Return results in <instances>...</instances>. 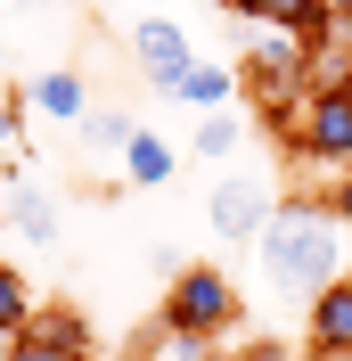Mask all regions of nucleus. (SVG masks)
<instances>
[{
  "label": "nucleus",
  "mask_w": 352,
  "mask_h": 361,
  "mask_svg": "<svg viewBox=\"0 0 352 361\" xmlns=\"http://www.w3.org/2000/svg\"><path fill=\"white\" fill-rule=\"evenodd\" d=\"M344 255H352V230L336 222L328 197H279V214L263 222V238H254V263H263V279L279 295H328L336 279H344Z\"/></svg>",
  "instance_id": "1"
},
{
  "label": "nucleus",
  "mask_w": 352,
  "mask_h": 361,
  "mask_svg": "<svg viewBox=\"0 0 352 361\" xmlns=\"http://www.w3.org/2000/svg\"><path fill=\"white\" fill-rule=\"evenodd\" d=\"M164 329L205 337V345H213L221 329H238V288H230V271H213V263H180L172 288H164Z\"/></svg>",
  "instance_id": "2"
},
{
  "label": "nucleus",
  "mask_w": 352,
  "mask_h": 361,
  "mask_svg": "<svg viewBox=\"0 0 352 361\" xmlns=\"http://www.w3.org/2000/svg\"><path fill=\"white\" fill-rule=\"evenodd\" d=\"M270 132L295 140V157H303V164H336V173H352V107H344V90H336V82H320L303 107L287 115V123H270Z\"/></svg>",
  "instance_id": "3"
},
{
  "label": "nucleus",
  "mask_w": 352,
  "mask_h": 361,
  "mask_svg": "<svg viewBox=\"0 0 352 361\" xmlns=\"http://www.w3.org/2000/svg\"><path fill=\"white\" fill-rule=\"evenodd\" d=\"M279 214V197H270V180L263 173H230L213 180V197H205V222H213V238H263V222Z\"/></svg>",
  "instance_id": "4"
},
{
  "label": "nucleus",
  "mask_w": 352,
  "mask_h": 361,
  "mask_svg": "<svg viewBox=\"0 0 352 361\" xmlns=\"http://www.w3.org/2000/svg\"><path fill=\"white\" fill-rule=\"evenodd\" d=\"M132 58H139V74H148V90H164V99L197 74V49H189V33H180L172 17H148V25H139V33H132Z\"/></svg>",
  "instance_id": "5"
},
{
  "label": "nucleus",
  "mask_w": 352,
  "mask_h": 361,
  "mask_svg": "<svg viewBox=\"0 0 352 361\" xmlns=\"http://www.w3.org/2000/svg\"><path fill=\"white\" fill-rule=\"evenodd\" d=\"M8 361H90L82 312H74V304H42V312H33V329L8 345Z\"/></svg>",
  "instance_id": "6"
},
{
  "label": "nucleus",
  "mask_w": 352,
  "mask_h": 361,
  "mask_svg": "<svg viewBox=\"0 0 352 361\" xmlns=\"http://www.w3.org/2000/svg\"><path fill=\"white\" fill-rule=\"evenodd\" d=\"M311 353L320 361H352V271L328 295H311Z\"/></svg>",
  "instance_id": "7"
},
{
  "label": "nucleus",
  "mask_w": 352,
  "mask_h": 361,
  "mask_svg": "<svg viewBox=\"0 0 352 361\" xmlns=\"http://www.w3.org/2000/svg\"><path fill=\"white\" fill-rule=\"evenodd\" d=\"M180 173V148L164 132H132V148H123V180L132 189H164V180Z\"/></svg>",
  "instance_id": "8"
},
{
  "label": "nucleus",
  "mask_w": 352,
  "mask_h": 361,
  "mask_svg": "<svg viewBox=\"0 0 352 361\" xmlns=\"http://www.w3.org/2000/svg\"><path fill=\"white\" fill-rule=\"evenodd\" d=\"M25 99H33V107H42L49 123H74V132H82V115H90V90H82V74H66V66H58V74H42V82L25 90Z\"/></svg>",
  "instance_id": "9"
},
{
  "label": "nucleus",
  "mask_w": 352,
  "mask_h": 361,
  "mask_svg": "<svg viewBox=\"0 0 352 361\" xmlns=\"http://www.w3.org/2000/svg\"><path fill=\"white\" fill-rule=\"evenodd\" d=\"M180 107H205V115H230V99H238V66H205L197 58V74L172 90Z\"/></svg>",
  "instance_id": "10"
},
{
  "label": "nucleus",
  "mask_w": 352,
  "mask_h": 361,
  "mask_svg": "<svg viewBox=\"0 0 352 361\" xmlns=\"http://www.w3.org/2000/svg\"><path fill=\"white\" fill-rule=\"evenodd\" d=\"M8 222H17L25 247H58V205L42 189H8Z\"/></svg>",
  "instance_id": "11"
},
{
  "label": "nucleus",
  "mask_w": 352,
  "mask_h": 361,
  "mask_svg": "<svg viewBox=\"0 0 352 361\" xmlns=\"http://www.w3.org/2000/svg\"><path fill=\"white\" fill-rule=\"evenodd\" d=\"M82 148L90 157H123V148H132V115L123 107H90L82 115Z\"/></svg>",
  "instance_id": "12"
},
{
  "label": "nucleus",
  "mask_w": 352,
  "mask_h": 361,
  "mask_svg": "<svg viewBox=\"0 0 352 361\" xmlns=\"http://www.w3.org/2000/svg\"><path fill=\"white\" fill-rule=\"evenodd\" d=\"M33 312H42V304H33V288L17 279V263H0V337H25Z\"/></svg>",
  "instance_id": "13"
},
{
  "label": "nucleus",
  "mask_w": 352,
  "mask_h": 361,
  "mask_svg": "<svg viewBox=\"0 0 352 361\" xmlns=\"http://www.w3.org/2000/svg\"><path fill=\"white\" fill-rule=\"evenodd\" d=\"M238 140H246V123H238V115H205V123H197V148H189V157H230Z\"/></svg>",
  "instance_id": "14"
},
{
  "label": "nucleus",
  "mask_w": 352,
  "mask_h": 361,
  "mask_svg": "<svg viewBox=\"0 0 352 361\" xmlns=\"http://www.w3.org/2000/svg\"><path fill=\"white\" fill-rule=\"evenodd\" d=\"M238 361H295L279 337H254V345H238Z\"/></svg>",
  "instance_id": "15"
},
{
  "label": "nucleus",
  "mask_w": 352,
  "mask_h": 361,
  "mask_svg": "<svg viewBox=\"0 0 352 361\" xmlns=\"http://www.w3.org/2000/svg\"><path fill=\"white\" fill-rule=\"evenodd\" d=\"M328 205H336V222L352 230V173H336V189H328Z\"/></svg>",
  "instance_id": "16"
},
{
  "label": "nucleus",
  "mask_w": 352,
  "mask_h": 361,
  "mask_svg": "<svg viewBox=\"0 0 352 361\" xmlns=\"http://www.w3.org/2000/svg\"><path fill=\"white\" fill-rule=\"evenodd\" d=\"M8 140H17V107H0V148H8Z\"/></svg>",
  "instance_id": "17"
},
{
  "label": "nucleus",
  "mask_w": 352,
  "mask_h": 361,
  "mask_svg": "<svg viewBox=\"0 0 352 361\" xmlns=\"http://www.w3.org/2000/svg\"><path fill=\"white\" fill-rule=\"evenodd\" d=\"M328 82H336V90H344V107H352V66H336V74H328Z\"/></svg>",
  "instance_id": "18"
},
{
  "label": "nucleus",
  "mask_w": 352,
  "mask_h": 361,
  "mask_svg": "<svg viewBox=\"0 0 352 361\" xmlns=\"http://www.w3.org/2000/svg\"><path fill=\"white\" fill-rule=\"evenodd\" d=\"M328 17H336V25H352V0H328Z\"/></svg>",
  "instance_id": "19"
},
{
  "label": "nucleus",
  "mask_w": 352,
  "mask_h": 361,
  "mask_svg": "<svg viewBox=\"0 0 352 361\" xmlns=\"http://www.w3.org/2000/svg\"><path fill=\"white\" fill-rule=\"evenodd\" d=\"M132 8H156V17H164V8H172V0H132Z\"/></svg>",
  "instance_id": "20"
},
{
  "label": "nucleus",
  "mask_w": 352,
  "mask_h": 361,
  "mask_svg": "<svg viewBox=\"0 0 352 361\" xmlns=\"http://www.w3.org/2000/svg\"><path fill=\"white\" fill-rule=\"evenodd\" d=\"M213 8H238V17H246V8H254V0H213Z\"/></svg>",
  "instance_id": "21"
},
{
  "label": "nucleus",
  "mask_w": 352,
  "mask_h": 361,
  "mask_svg": "<svg viewBox=\"0 0 352 361\" xmlns=\"http://www.w3.org/2000/svg\"><path fill=\"white\" fill-rule=\"evenodd\" d=\"M0 107H8V66H0Z\"/></svg>",
  "instance_id": "22"
},
{
  "label": "nucleus",
  "mask_w": 352,
  "mask_h": 361,
  "mask_svg": "<svg viewBox=\"0 0 352 361\" xmlns=\"http://www.w3.org/2000/svg\"><path fill=\"white\" fill-rule=\"evenodd\" d=\"M8 345H17V337H0V361H8Z\"/></svg>",
  "instance_id": "23"
},
{
  "label": "nucleus",
  "mask_w": 352,
  "mask_h": 361,
  "mask_svg": "<svg viewBox=\"0 0 352 361\" xmlns=\"http://www.w3.org/2000/svg\"><path fill=\"white\" fill-rule=\"evenodd\" d=\"M205 361H238V353H205Z\"/></svg>",
  "instance_id": "24"
},
{
  "label": "nucleus",
  "mask_w": 352,
  "mask_h": 361,
  "mask_svg": "<svg viewBox=\"0 0 352 361\" xmlns=\"http://www.w3.org/2000/svg\"><path fill=\"white\" fill-rule=\"evenodd\" d=\"M344 42H352V25H344Z\"/></svg>",
  "instance_id": "25"
},
{
  "label": "nucleus",
  "mask_w": 352,
  "mask_h": 361,
  "mask_svg": "<svg viewBox=\"0 0 352 361\" xmlns=\"http://www.w3.org/2000/svg\"><path fill=\"white\" fill-rule=\"evenodd\" d=\"M90 361H99V353H90Z\"/></svg>",
  "instance_id": "26"
},
{
  "label": "nucleus",
  "mask_w": 352,
  "mask_h": 361,
  "mask_svg": "<svg viewBox=\"0 0 352 361\" xmlns=\"http://www.w3.org/2000/svg\"><path fill=\"white\" fill-rule=\"evenodd\" d=\"M344 66H352V58H344Z\"/></svg>",
  "instance_id": "27"
}]
</instances>
